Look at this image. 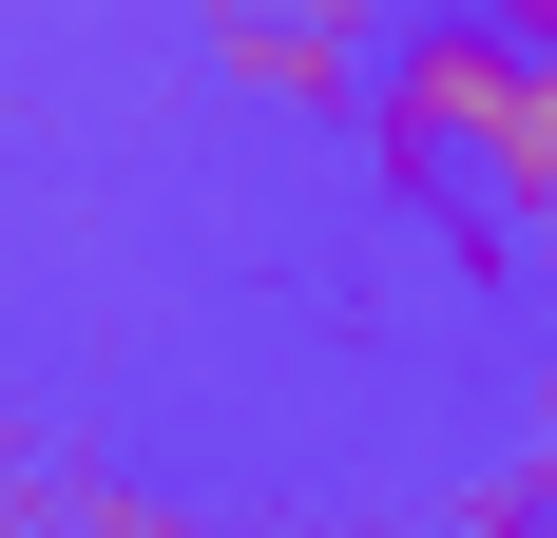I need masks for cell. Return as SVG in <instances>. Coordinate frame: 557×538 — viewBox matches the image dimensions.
<instances>
[{"label": "cell", "mask_w": 557, "mask_h": 538, "mask_svg": "<svg viewBox=\"0 0 557 538\" xmlns=\"http://www.w3.org/2000/svg\"><path fill=\"white\" fill-rule=\"evenodd\" d=\"M519 58H539V39L461 20V0L423 20V39H385V77H366V115H346V135L385 155V193H404V212H443L461 173H481V135L519 115Z\"/></svg>", "instance_id": "6da1fadb"}, {"label": "cell", "mask_w": 557, "mask_h": 538, "mask_svg": "<svg viewBox=\"0 0 557 538\" xmlns=\"http://www.w3.org/2000/svg\"><path fill=\"white\" fill-rule=\"evenodd\" d=\"M193 39L250 115H366L385 77V0H193Z\"/></svg>", "instance_id": "7a4b0ae2"}, {"label": "cell", "mask_w": 557, "mask_h": 538, "mask_svg": "<svg viewBox=\"0 0 557 538\" xmlns=\"http://www.w3.org/2000/svg\"><path fill=\"white\" fill-rule=\"evenodd\" d=\"M481 212L557 250V58H519V115L481 135Z\"/></svg>", "instance_id": "3957f363"}, {"label": "cell", "mask_w": 557, "mask_h": 538, "mask_svg": "<svg viewBox=\"0 0 557 538\" xmlns=\"http://www.w3.org/2000/svg\"><path fill=\"white\" fill-rule=\"evenodd\" d=\"M519 462L557 481V327H539V384H519Z\"/></svg>", "instance_id": "277c9868"}, {"label": "cell", "mask_w": 557, "mask_h": 538, "mask_svg": "<svg viewBox=\"0 0 557 538\" xmlns=\"http://www.w3.org/2000/svg\"><path fill=\"white\" fill-rule=\"evenodd\" d=\"M461 20H500V39H539V58H557V0H461Z\"/></svg>", "instance_id": "5b68a950"}]
</instances>
